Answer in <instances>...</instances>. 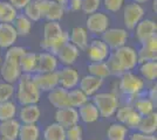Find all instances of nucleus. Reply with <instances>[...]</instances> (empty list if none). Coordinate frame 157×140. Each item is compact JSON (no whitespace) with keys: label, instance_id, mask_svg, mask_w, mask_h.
I'll return each mask as SVG.
<instances>
[{"label":"nucleus","instance_id":"dca6fc26","mask_svg":"<svg viewBox=\"0 0 157 140\" xmlns=\"http://www.w3.org/2000/svg\"><path fill=\"white\" fill-rule=\"evenodd\" d=\"M18 33L12 23L0 22V47L10 48L18 39Z\"/></svg>","mask_w":157,"mask_h":140},{"label":"nucleus","instance_id":"6e6d98bb","mask_svg":"<svg viewBox=\"0 0 157 140\" xmlns=\"http://www.w3.org/2000/svg\"><path fill=\"white\" fill-rule=\"evenodd\" d=\"M149 0H134V2H137V4H145V2H148Z\"/></svg>","mask_w":157,"mask_h":140},{"label":"nucleus","instance_id":"09e8293b","mask_svg":"<svg viewBox=\"0 0 157 140\" xmlns=\"http://www.w3.org/2000/svg\"><path fill=\"white\" fill-rule=\"evenodd\" d=\"M142 46L150 49V50H154V52H157V35H152L151 38H149L148 40H145L142 43Z\"/></svg>","mask_w":157,"mask_h":140},{"label":"nucleus","instance_id":"393cba45","mask_svg":"<svg viewBox=\"0 0 157 140\" xmlns=\"http://www.w3.org/2000/svg\"><path fill=\"white\" fill-rule=\"evenodd\" d=\"M98 110L93 103H86L80 106V117L85 123H94L98 119Z\"/></svg>","mask_w":157,"mask_h":140},{"label":"nucleus","instance_id":"37998d69","mask_svg":"<svg viewBox=\"0 0 157 140\" xmlns=\"http://www.w3.org/2000/svg\"><path fill=\"white\" fill-rule=\"evenodd\" d=\"M26 53V50L22 48V47H18V46H11L8 48L6 53V56L5 59H8V60H13L19 62L20 59L22 57V55Z\"/></svg>","mask_w":157,"mask_h":140},{"label":"nucleus","instance_id":"0eeeda50","mask_svg":"<svg viewBox=\"0 0 157 140\" xmlns=\"http://www.w3.org/2000/svg\"><path fill=\"white\" fill-rule=\"evenodd\" d=\"M120 89L125 95H136L143 89V81L131 73H124L120 82Z\"/></svg>","mask_w":157,"mask_h":140},{"label":"nucleus","instance_id":"473e14b6","mask_svg":"<svg viewBox=\"0 0 157 140\" xmlns=\"http://www.w3.org/2000/svg\"><path fill=\"white\" fill-rule=\"evenodd\" d=\"M63 32L59 21H48L44 27V40L53 39Z\"/></svg>","mask_w":157,"mask_h":140},{"label":"nucleus","instance_id":"49530a36","mask_svg":"<svg viewBox=\"0 0 157 140\" xmlns=\"http://www.w3.org/2000/svg\"><path fill=\"white\" fill-rule=\"evenodd\" d=\"M125 0H103V5L105 8L109 12H118L123 5H124Z\"/></svg>","mask_w":157,"mask_h":140},{"label":"nucleus","instance_id":"ddd939ff","mask_svg":"<svg viewBox=\"0 0 157 140\" xmlns=\"http://www.w3.org/2000/svg\"><path fill=\"white\" fill-rule=\"evenodd\" d=\"M136 32L135 36L138 40V42L143 43L145 40H148L152 35H155L157 32V25L155 21L150 19H142V20L136 25Z\"/></svg>","mask_w":157,"mask_h":140},{"label":"nucleus","instance_id":"7ed1b4c3","mask_svg":"<svg viewBox=\"0 0 157 140\" xmlns=\"http://www.w3.org/2000/svg\"><path fill=\"white\" fill-rule=\"evenodd\" d=\"M144 9L137 2H130L123 9V22L128 29H135L140 21L143 19Z\"/></svg>","mask_w":157,"mask_h":140},{"label":"nucleus","instance_id":"de8ad7c7","mask_svg":"<svg viewBox=\"0 0 157 140\" xmlns=\"http://www.w3.org/2000/svg\"><path fill=\"white\" fill-rule=\"evenodd\" d=\"M34 2H35V5H36L38 8H39L40 14H41V18H45L51 0H34Z\"/></svg>","mask_w":157,"mask_h":140},{"label":"nucleus","instance_id":"aec40b11","mask_svg":"<svg viewBox=\"0 0 157 140\" xmlns=\"http://www.w3.org/2000/svg\"><path fill=\"white\" fill-rule=\"evenodd\" d=\"M20 124L15 119H8L1 123L0 133L5 140H15L19 135Z\"/></svg>","mask_w":157,"mask_h":140},{"label":"nucleus","instance_id":"c756f323","mask_svg":"<svg viewBox=\"0 0 157 140\" xmlns=\"http://www.w3.org/2000/svg\"><path fill=\"white\" fill-rule=\"evenodd\" d=\"M19 66L21 71L26 74L34 73V69L36 66V54L34 53H25L19 61Z\"/></svg>","mask_w":157,"mask_h":140},{"label":"nucleus","instance_id":"052dcab7","mask_svg":"<svg viewBox=\"0 0 157 140\" xmlns=\"http://www.w3.org/2000/svg\"><path fill=\"white\" fill-rule=\"evenodd\" d=\"M67 1H68V0H67Z\"/></svg>","mask_w":157,"mask_h":140},{"label":"nucleus","instance_id":"e433bc0d","mask_svg":"<svg viewBox=\"0 0 157 140\" xmlns=\"http://www.w3.org/2000/svg\"><path fill=\"white\" fill-rule=\"evenodd\" d=\"M15 116V105L13 103L5 100V102H0V120L5 121V120L12 119Z\"/></svg>","mask_w":157,"mask_h":140},{"label":"nucleus","instance_id":"72a5a7b5","mask_svg":"<svg viewBox=\"0 0 157 140\" xmlns=\"http://www.w3.org/2000/svg\"><path fill=\"white\" fill-rule=\"evenodd\" d=\"M88 71H89L90 75L100 77L102 80L110 75L109 70H108V67H107V64L105 62H93L92 64L88 66Z\"/></svg>","mask_w":157,"mask_h":140},{"label":"nucleus","instance_id":"bb28decb","mask_svg":"<svg viewBox=\"0 0 157 140\" xmlns=\"http://www.w3.org/2000/svg\"><path fill=\"white\" fill-rule=\"evenodd\" d=\"M63 14H65V5L51 0L45 19H47L48 21H59L63 18Z\"/></svg>","mask_w":157,"mask_h":140},{"label":"nucleus","instance_id":"b1692460","mask_svg":"<svg viewBox=\"0 0 157 140\" xmlns=\"http://www.w3.org/2000/svg\"><path fill=\"white\" fill-rule=\"evenodd\" d=\"M40 117V110L35 104L25 105L20 111V119L25 124H34Z\"/></svg>","mask_w":157,"mask_h":140},{"label":"nucleus","instance_id":"4c0bfd02","mask_svg":"<svg viewBox=\"0 0 157 140\" xmlns=\"http://www.w3.org/2000/svg\"><path fill=\"white\" fill-rule=\"evenodd\" d=\"M107 67H108V70H109V74L110 75H114V76H121L125 73V70L123 69V67L121 66V63L117 61V59L115 57L114 54H111L109 56V60L107 61Z\"/></svg>","mask_w":157,"mask_h":140},{"label":"nucleus","instance_id":"a211bd4d","mask_svg":"<svg viewBox=\"0 0 157 140\" xmlns=\"http://www.w3.org/2000/svg\"><path fill=\"white\" fill-rule=\"evenodd\" d=\"M58 73V78L61 87L65 89H72L78 83V74L73 68H63Z\"/></svg>","mask_w":157,"mask_h":140},{"label":"nucleus","instance_id":"423d86ee","mask_svg":"<svg viewBox=\"0 0 157 140\" xmlns=\"http://www.w3.org/2000/svg\"><path fill=\"white\" fill-rule=\"evenodd\" d=\"M109 25H110V20L108 15L101 12L89 14L86 21L87 29L93 34H102L109 28Z\"/></svg>","mask_w":157,"mask_h":140},{"label":"nucleus","instance_id":"ea45409f","mask_svg":"<svg viewBox=\"0 0 157 140\" xmlns=\"http://www.w3.org/2000/svg\"><path fill=\"white\" fill-rule=\"evenodd\" d=\"M157 60V52L150 50L148 48L142 46V48L137 52V62H148V61H156Z\"/></svg>","mask_w":157,"mask_h":140},{"label":"nucleus","instance_id":"f03ea898","mask_svg":"<svg viewBox=\"0 0 157 140\" xmlns=\"http://www.w3.org/2000/svg\"><path fill=\"white\" fill-rule=\"evenodd\" d=\"M94 105L98 107L101 117L109 118L117 110V97L114 93H98L94 97Z\"/></svg>","mask_w":157,"mask_h":140},{"label":"nucleus","instance_id":"c03bdc74","mask_svg":"<svg viewBox=\"0 0 157 140\" xmlns=\"http://www.w3.org/2000/svg\"><path fill=\"white\" fill-rule=\"evenodd\" d=\"M14 92V88L11 83H0V102L8 100Z\"/></svg>","mask_w":157,"mask_h":140},{"label":"nucleus","instance_id":"79ce46f5","mask_svg":"<svg viewBox=\"0 0 157 140\" xmlns=\"http://www.w3.org/2000/svg\"><path fill=\"white\" fill-rule=\"evenodd\" d=\"M24 11H25V15H26L31 21H39L40 19H41L40 11H39V8H38V6L35 5L34 0H32V1L24 8Z\"/></svg>","mask_w":157,"mask_h":140},{"label":"nucleus","instance_id":"13d9d810","mask_svg":"<svg viewBox=\"0 0 157 140\" xmlns=\"http://www.w3.org/2000/svg\"><path fill=\"white\" fill-rule=\"evenodd\" d=\"M0 66H1V59H0Z\"/></svg>","mask_w":157,"mask_h":140},{"label":"nucleus","instance_id":"9b49d317","mask_svg":"<svg viewBox=\"0 0 157 140\" xmlns=\"http://www.w3.org/2000/svg\"><path fill=\"white\" fill-rule=\"evenodd\" d=\"M56 67H58V60L55 55L51 53H41L36 55V66L34 69L35 73L45 74L55 71Z\"/></svg>","mask_w":157,"mask_h":140},{"label":"nucleus","instance_id":"7c9ffc66","mask_svg":"<svg viewBox=\"0 0 157 140\" xmlns=\"http://www.w3.org/2000/svg\"><path fill=\"white\" fill-rule=\"evenodd\" d=\"M87 95L81 89L68 91V104L71 107H80L87 103Z\"/></svg>","mask_w":157,"mask_h":140},{"label":"nucleus","instance_id":"f3484780","mask_svg":"<svg viewBox=\"0 0 157 140\" xmlns=\"http://www.w3.org/2000/svg\"><path fill=\"white\" fill-rule=\"evenodd\" d=\"M78 55H80V49L71 42H67L56 54L58 59L63 64H67V66L73 64L75 61L78 60Z\"/></svg>","mask_w":157,"mask_h":140},{"label":"nucleus","instance_id":"c9c22d12","mask_svg":"<svg viewBox=\"0 0 157 140\" xmlns=\"http://www.w3.org/2000/svg\"><path fill=\"white\" fill-rule=\"evenodd\" d=\"M141 74L143 75L147 80L154 81L157 77V62L156 61H148V62H143L141 69H140Z\"/></svg>","mask_w":157,"mask_h":140},{"label":"nucleus","instance_id":"603ef678","mask_svg":"<svg viewBox=\"0 0 157 140\" xmlns=\"http://www.w3.org/2000/svg\"><path fill=\"white\" fill-rule=\"evenodd\" d=\"M69 2V9L71 11H80L81 9V0H68Z\"/></svg>","mask_w":157,"mask_h":140},{"label":"nucleus","instance_id":"3c124183","mask_svg":"<svg viewBox=\"0 0 157 140\" xmlns=\"http://www.w3.org/2000/svg\"><path fill=\"white\" fill-rule=\"evenodd\" d=\"M131 140H157V139H156V137L150 135V134L135 133L131 135Z\"/></svg>","mask_w":157,"mask_h":140},{"label":"nucleus","instance_id":"39448f33","mask_svg":"<svg viewBox=\"0 0 157 140\" xmlns=\"http://www.w3.org/2000/svg\"><path fill=\"white\" fill-rule=\"evenodd\" d=\"M113 54L115 55V57L117 59V61L121 63V66L123 67L125 71L131 70L137 64V52L131 47L124 45L115 49V52Z\"/></svg>","mask_w":157,"mask_h":140},{"label":"nucleus","instance_id":"5fc2aeb1","mask_svg":"<svg viewBox=\"0 0 157 140\" xmlns=\"http://www.w3.org/2000/svg\"><path fill=\"white\" fill-rule=\"evenodd\" d=\"M152 9H154L155 13L157 12V0H154V1H152Z\"/></svg>","mask_w":157,"mask_h":140},{"label":"nucleus","instance_id":"f704fd0d","mask_svg":"<svg viewBox=\"0 0 157 140\" xmlns=\"http://www.w3.org/2000/svg\"><path fill=\"white\" fill-rule=\"evenodd\" d=\"M109 140H124L127 135V127L122 124H113L107 131Z\"/></svg>","mask_w":157,"mask_h":140},{"label":"nucleus","instance_id":"c85d7f7f","mask_svg":"<svg viewBox=\"0 0 157 140\" xmlns=\"http://www.w3.org/2000/svg\"><path fill=\"white\" fill-rule=\"evenodd\" d=\"M45 140H66V130L58 123L51 124L45 130Z\"/></svg>","mask_w":157,"mask_h":140},{"label":"nucleus","instance_id":"2f4dec72","mask_svg":"<svg viewBox=\"0 0 157 140\" xmlns=\"http://www.w3.org/2000/svg\"><path fill=\"white\" fill-rule=\"evenodd\" d=\"M18 138L20 140H38L39 128L34 124H25L24 126H20Z\"/></svg>","mask_w":157,"mask_h":140},{"label":"nucleus","instance_id":"6ab92c4d","mask_svg":"<svg viewBox=\"0 0 157 140\" xmlns=\"http://www.w3.org/2000/svg\"><path fill=\"white\" fill-rule=\"evenodd\" d=\"M48 100L54 107L63 109L68 107V91L65 88H54L48 95Z\"/></svg>","mask_w":157,"mask_h":140},{"label":"nucleus","instance_id":"4468645a","mask_svg":"<svg viewBox=\"0 0 157 140\" xmlns=\"http://www.w3.org/2000/svg\"><path fill=\"white\" fill-rule=\"evenodd\" d=\"M142 116L130 106L121 107L117 112V119L129 128H137Z\"/></svg>","mask_w":157,"mask_h":140},{"label":"nucleus","instance_id":"412c9836","mask_svg":"<svg viewBox=\"0 0 157 140\" xmlns=\"http://www.w3.org/2000/svg\"><path fill=\"white\" fill-rule=\"evenodd\" d=\"M69 42L76 46L78 49L85 50L88 47V33L83 27H74L69 35Z\"/></svg>","mask_w":157,"mask_h":140},{"label":"nucleus","instance_id":"5701e85b","mask_svg":"<svg viewBox=\"0 0 157 140\" xmlns=\"http://www.w3.org/2000/svg\"><path fill=\"white\" fill-rule=\"evenodd\" d=\"M137 128L140 132L143 134H152L156 132L157 130V113L156 112H151V113L143 116V118H141L140 123L137 125Z\"/></svg>","mask_w":157,"mask_h":140},{"label":"nucleus","instance_id":"4be33fe9","mask_svg":"<svg viewBox=\"0 0 157 140\" xmlns=\"http://www.w3.org/2000/svg\"><path fill=\"white\" fill-rule=\"evenodd\" d=\"M102 83H103L102 78L93 76V75H88V76H85L81 80V82H80V89L87 96H90V95H94L101 88Z\"/></svg>","mask_w":157,"mask_h":140},{"label":"nucleus","instance_id":"cd10ccee","mask_svg":"<svg viewBox=\"0 0 157 140\" xmlns=\"http://www.w3.org/2000/svg\"><path fill=\"white\" fill-rule=\"evenodd\" d=\"M13 26L17 31L18 35L20 36H26L31 33V29H32V21L27 18L25 14H21V15H17V18L13 21Z\"/></svg>","mask_w":157,"mask_h":140},{"label":"nucleus","instance_id":"f257e3e1","mask_svg":"<svg viewBox=\"0 0 157 140\" xmlns=\"http://www.w3.org/2000/svg\"><path fill=\"white\" fill-rule=\"evenodd\" d=\"M40 99V90L33 81V76L26 74L21 76L18 89V100L22 105L36 104Z\"/></svg>","mask_w":157,"mask_h":140},{"label":"nucleus","instance_id":"2eb2a0df","mask_svg":"<svg viewBox=\"0 0 157 140\" xmlns=\"http://www.w3.org/2000/svg\"><path fill=\"white\" fill-rule=\"evenodd\" d=\"M67 42H69V34L67 32H62L60 35L53 38V39H48V40L42 39L41 43H40V47L42 49H45L46 52H48V53L56 55L58 52L65 46Z\"/></svg>","mask_w":157,"mask_h":140},{"label":"nucleus","instance_id":"bf43d9fd","mask_svg":"<svg viewBox=\"0 0 157 140\" xmlns=\"http://www.w3.org/2000/svg\"><path fill=\"white\" fill-rule=\"evenodd\" d=\"M0 140H5V139H4V138H2V139H0Z\"/></svg>","mask_w":157,"mask_h":140},{"label":"nucleus","instance_id":"a19ab883","mask_svg":"<svg viewBox=\"0 0 157 140\" xmlns=\"http://www.w3.org/2000/svg\"><path fill=\"white\" fill-rule=\"evenodd\" d=\"M100 6L101 0H81V9L88 15L98 12Z\"/></svg>","mask_w":157,"mask_h":140},{"label":"nucleus","instance_id":"8fccbe9b","mask_svg":"<svg viewBox=\"0 0 157 140\" xmlns=\"http://www.w3.org/2000/svg\"><path fill=\"white\" fill-rule=\"evenodd\" d=\"M32 0H8V2L17 9H24Z\"/></svg>","mask_w":157,"mask_h":140},{"label":"nucleus","instance_id":"4d7b16f0","mask_svg":"<svg viewBox=\"0 0 157 140\" xmlns=\"http://www.w3.org/2000/svg\"><path fill=\"white\" fill-rule=\"evenodd\" d=\"M54 1H56V2H60V4H62V5H65L66 2H67V0H54Z\"/></svg>","mask_w":157,"mask_h":140},{"label":"nucleus","instance_id":"6e6552de","mask_svg":"<svg viewBox=\"0 0 157 140\" xmlns=\"http://www.w3.org/2000/svg\"><path fill=\"white\" fill-rule=\"evenodd\" d=\"M0 74L7 83H14L17 80H19L21 75L19 62L5 59V61L0 66Z\"/></svg>","mask_w":157,"mask_h":140},{"label":"nucleus","instance_id":"9d476101","mask_svg":"<svg viewBox=\"0 0 157 140\" xmlns=\"http://www.w3.org/2000/svg\"><path fill=\"white\" fill-rule=\"evenodd\" d=\"M33 81L36 84V87L39 88L40 91H51L59 84V78H58L56 71L38 74V75L33 76Z\"/></svg>","mask_w":157,"mask_h":140},{"label":"nucleus","instance_id":"1a4fd4ad","mask_svg":"<svg viewBox=\"0 0 157 140\" xmlns=\"http://www.w3.org/2000/svg\"><path fill=\"white\" fill-rule=\"evenodd\" d=\"M55 119L56 123L60 124L65 128L72 127L76 125L78 121V112L74 107H63V109H58L55 113Z\"/></svg>","mask_w":157,"mask_h":140},{"label":"nucleus","instance_id":"f8f14e48","mask_svg":"<svg viewBox=\"0 0 157 140\" xmlns=\"http://www.w3.org/2000/svg\"><path fill=\"white\" fill-rule=\"evenodd\" d=\"M87 49L88 57L93 62H103L109 55V47L102 40H93Z\"/></svg>","mask_w":157,"mask_h":140},{"label":"nucleus","instance_id":"a18cd8bd","mask_svg":"<svg viewBox=\"0 0 157 140\" xmlns=\"http://www.w3.org/2000/svg\"><path fill=\"white\" fill-rule=\"evenodd\" d=\"M66 139L67 140H82V128L78 125L68 127L66 131Z\"/></svg>","mask_w":157,"mask_h":140},{"label":"nucleus","instance_id":"a878e982","mask_svg":"<svg viewBox=\"0 0 157 140\" xmlns=\"http://www.w3.org/2000/svg\"><path fill=\"white\" fill-rule=\"evenodd\" d=\"M17 11L8 1H0V22L12 23L18 15Z\"/></svg>","mask_w":157,"mask_h":140},{"label":"nucleus","instance_id":"20e7f679","mask_svg":"<svg viewBox=\"0 0 157 140\" xmlns=\"http://www.w3.org/2000/svg\"><path fill=\"white\" fill-rule=\"evenodd\" d=\"M128 39V33L122 28H108L102 33V41L111 49H117L124 46Z\"/></svg>","mask_w":157,"mask_h":140},{"label":"nucleus","instance_id":"58836bf2","mask_svg":"<svg viewBox=\"0 0 157 140\" xmlns=\"http://www.w3.org/2000/svg\"><path fill=\"white\" fill-rule=\"evenodd\" d=\"M135 107H136L138 113L143 117V116H147V114L151 113V112L154 111V107L155 106H154V104L151 103L150 99H140L136 102Z\"/></svg>","mask_w":157,"mask_h":140},{"label":"nucleus","instance_id":"864d4df0","mask_svg":"<svg viewBox=\"0 0 157 140\" xmlns=\"http://www.w3.org/2000/svg\"><path fill=\"white\" fill-rule=\"evenodd\" d=\"M149 97H150V100H151V103L154 104V106L156 107V103H157V88L156 87H154L150 90Z\"/></svg>","mask_w":157,"mask_h":140}]
</instances>
